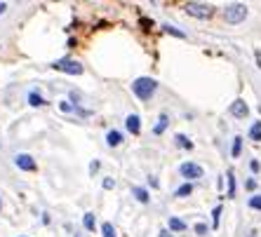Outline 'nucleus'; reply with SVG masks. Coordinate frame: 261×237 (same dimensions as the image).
<instances>
[{
  "instance_id": "15",
  "label": "nucleus",
  "mask_w": 261,
  "mask_h": 237,
  "mask_svg": "<svg viewBox=\"0 0 261 237\" xmlns=\"http://www.w3.org/2000/svg\"><path fill=\"white\" fill-rule=\"evenodd\" d=\"M29 104L31 106H47V101H45L38 92H31V94H29Z\"/></svg>"
},
{
  "instance_id": "34",
  "label": "nucleus",
  "mask_w": 261,
  "mask_h": 237,
  "mask_svg": "<svg viewBox=\"0 0 261 237\" xmlns=\"http://www.w3.org/2000/svg\"><path fill=\"white\" fill-rule=\"evenodd\" d=\"M247 237H259V235H256V230H249V232H247Z\"/></svg>"
},
{
  "instance_id": "26",
  "label": "nucleus",
  "mask_w": 261,
  "mask_h": 237,
  "mask_svg": "<svg viewBox=\"0 0 261 237\" xmlns=\"http://www.w3.org/2000/svg\"><path fill=\"white\" fill-rule=\"evenodd\" d=\"M99 167H101V164H99V160H94V162L90 164V174H97V171H99Z\"/></svg>"
},
{
  "instance_id": "21",
  "label": "nucleus",
  "mask_w": 261,
  "mask_h": 237,
  "mask_svg": "<svg viewBox=\"0 0 261 237\" xmlns=\"http://www.w3.org/2000/svg\"><path fill=\"white\" fill-rule=\"evenodd\" d=\"M101 235L103 237H116V230H113V223H101Z\"/></svg>"
},
{
  "instance_id": "14",
  "label": "nucleus",
  "mask_w": 261,
  "mask_h": 237,
  "mask_svg": "<svg viewBox=\"0 0 261 237\" xmlns=\"http://www.w3.org/2000/svg\"><path fill=\"white\" fill-rule=\"evenodd\" d=\"M83 225H85V230L94 232V228H97V221H94V214H85V216H83Z\"/></svg>"
},
{
  "instance_id": "8",
  "label": "nucleus",
  "mask_w": 261,
  "mask_h": 237,
  "mask_svg": "<svg viewBox=\"0 0 261 237\" xmlns=\"http://www.w3.org/2000/svg\"><path fill=\"white\" fill-rule=\"evenodd\" d=\"M125 127H127L129 134H134V136H137V134L141 132V120H139V115H137V113H132V115L125 117Z\"/></svg>"
},
{
  "instance_id": "12",
  "label": "nucleus",
  "mask_w": 261,
  "mask_h": 237,
  "mask_svg": "<svg viewBox=\"0 0 261 237\" xmlns=\"http://www.w3.org/2000/svg\"><path fill=\"white\" fill-rule=\"evenodd\" d=\"M167 225H170L172 232H184V230H186V223H184L181 219H176V216H172V219L167 221Z\"/></svg>"
},
{
  "instance_id": "29",
  "label": "nucleus",
  "mask_w": 261,
  "mask_h": 237,
  "mask_svg": "<svg viewBox=\"0 0 261 237\" xmlns=\"http://www.w3.org/2000/svg\"><path fill=\"white\" fill-rule=\"evenodd\" d=\"M249 169L256 174V171H259V162H256V160H252V162H249Z\"/></svg>"
},
{
  "instance_id": "13",
  "label": "nucleus",
  "mask_w": 261,
  "mask_h": 237,
  "mask_svg": "<svg viewBox=\"0 0 261 237\" xmlns=\"http://www.w3.org/2000/svg\"><path fill=\"white\" fill-rule=\"evenodd\" d=\"M174 139H176V146H179V148H186V151H191V148H193V143L189 141V136H186V134H176Z\"/></svg>"
},
{
  "instance_id": "33",
  "label": "nucleus",
  "mask_w": 261,
  "mask_h": 237,
  "mask_svg": "<svg viewBox=\"0 0 261 237\" xmlns=\"http://www.w3.org/2000/svg\"><path fill=\"white\" fill-rule=\"evenodd\" d=\"M158 237H172V235H170V232H167V230H163V232H160Z\"/></svg>"
},
{
  "instance_id": "5",
  "label": "nucleus",
  "mask_w": 261,
  "mask_h": 237,
  "mask_svg": "<svg viewBox=\"0 0 261 237\" xmlns=\"http://www.w3.org/2000/svg\"><path fill=\"white\" fill-rule=\"evenodd\" d=\"M179 174H181L186 181H193V179H200L205 171H202L200 164H195V162H184L181 167H179Z\"/></svg>"
},
{
  "instance_id": "4",
  "label": "nucleus",
  "mask_w": 261,
  "mask_h": 237,
  "mask_svg": "<svg viewBox=\"0 0 261 237\" xmlns=\"http://www.w3.org/2000/svg\"><path fill=\"white\" fill-rule=\"evenodd\" d=\"M55 71H61V73H68V75H80L83 73V64L75 59H59L52 64Z\"/></svg>"
},
{
  "instance_id": "6",
  "label": "nucleus",
  "mask_w": 261,
  "mask_h": 237,
  "mask_svg": "<svg viewBox=\"0 0 261 237\" xmlns=\"http://www.w3.org/2000/svg\"><path fill=\"white\" fill-rule=\"evenodd\" d=\"M14 164H17L21 171H36L38 169V164H36V160L31 158L29 153H19L17 158H14Z\"/></svg>"
},
{
  "instance_id": "23",
  "label": "nucleus",
  "mask_w": 261,
  "mask_h": 237,
  "mask_svg": "<svg viewBox=\"0 0 261 237\" xmlns=\"http://www.w3.org/2000/svg\"><path fill=\"white\" fill-rule=\"evenodd\" d=\"M219 221H221V207H214V212H212V225L214 228H219Z\"/></svg>"
},
{
  "instance_id": "1",
  "label": "nucleus",
  "mask_w": 261,
  "mask_h": 237,
  "mask_svg": "<svg viewBox=\"0 0 261 237\" xmlns=\"http://www.w3.org/2000/svg\"><path fill=\"white\" fill-rule=\"evenodd\" d=\"M155 90H158V82H155L153 78H137L132 82L134 97L141 99V101H148V99L155 94Z\"/></svg>"
},
{
  "instance_id": "36",
  "label": "nucleus",
  "mask_w": 261,
  "mask_h": 237,
  "mask_svg": "<svg viewBox=\"0 0 261 237\" xmlns=\"http://www.w3.org/2000/svg\"><path fill=\"white\" fill-rule=\"evenodd\" d=\"M21 237H24V235H21Z\"/></svg>"
},
{
  "instance_id": "28",
  "label": "nucleus",
  "mask_w": 261,
  "mask_h": 237,
  "mask_svg": "<svg viewBox=\"0 0 261 237\" xmlns=\"http://www.w3.org/2000/svg\"><path fill=\"white\" fill-rule=\"evenodd\" d=\"M245 188H247V190H254V188H256V181H254V179H247V183H245Z\"/></svg>"
},
{
  "instance_id": "19",
  "label": "nucleus",
  "mask_w": 261,
  "mask_h": 237,
  "mask_svg": "<svg viewBox=\"0 0 261 237\" xmlns=\"http://www.w3.org/2000/svg\"><path fill=\"white\" fill-rule=\"evenodd\" d=\"M193 193V186H191V183H184V186H179V188H176V197H189V195Z\"/></svg>"
},
{
  "instance_id": "11",
  "label": "nucleus",
  "mask_w": 261,
  "mask_h": 237,
  "mask_svg": "<svg viewBox=\"0 0 261 237\" xmlns=\"http://www.w3.org/2000/svg\"><path fill=\"white\" fill-rule=\"evenodd\" d=\"M167 125H170V117L163 113V115L158 117V122H155V127H153V134H155V136H160V134L167 129Z\"/></svg>"
},
{
  "instance_id": "16",
  "label": "nucleus",
  "mask_w": 261,
  "mask_h": 237,
  "mask_svg": "<svg viewBox=\"0 0 261 237\" xmlns=\"http://www.w3.org/2000/svg\"><path fill=\"white\" fill-rule=\"evenodd\" d=\"M240 153H243V139L236 136V139H233V146H231V155L233 158H240Z\"/></svg>"
},
{
  "instance_id": "3",
  "label": "nucleus",
  "mask_w": 261,
  "mask_h": 237,
  "mask_svg": "<svg viewBox=\"0 0 261 237\" xmlns=\"http://www.w3.org/2000/svg\"><path fill=\"white\" fill-rule=\"evenodd\" d=\"M245 17H247V7H245L243 3H231V5H226L224 19L228 24H240V21H245Z\"/></svg>"
},
{
  "instance_id": "20",
  "label": "nucleus",
  "mask_w": 261,
  "mask_h": 237,
  "mask_svg": "<svg viewBox=\"0 0 261 237\" xmlns=\"http://www.w3.org/2000/svg\"><path fill=\"white\" fill-rule=\"evenodd\" d=\"M163 31H165V33H170V36H174V38H186V33H184V31L174 28V26H170V24H163Z\"/></svg>"
},
{
  "instance_id": "30",
  "label": "nucleus",
  "mask_w": 261,
  "mask_h": 237,
  "mask_svg": "<svg viewBox=\"0 0 261 237\" xmlns=\"http://www.w3.org/2000/svg\"><path fill=\"white\" fill-rule=\"evenodd\" d=\"M148 183H151L153 188H158V186H160V183H158V179H155V176H148Z\"/></svg>"
},
{
  "instance_id": "25",
  "label": "nucleus",
  "mask_w": 261,
  "mask_h": 237,
  "mask_svg": "<svg viewBox=\"0 0 261 237\" xmlns=\"http://www.w3.org/2000/svg\"><path fill=\"white\" fill-rule=\"evenodd\" d=\"M59 108H61V110H64V113H68V110H75V108H78V106H73V104H68V101H61V104H59Z\"/></svg>"
},
{
  "instance_id": "24",
  "label": "nucleus",
  "mask_w": 261,
  "mask_h": 237,
  "mask_svg": "<svg viewBox=\"0 0 261 237\" xmlns=\"http://www.w3.org/2000/svg\"><path fill=\"white\" fill-rule=\"evenodd\" d=\"M207 230H210V228H207L205 223H195V232H198V235H207Z\"/></svg>"
},
{
  "instance_id": "9",
  "label": "nucleus",
  "mask_w": 261,
  "mask_h": 237,
  "mask_svg": "<svg viewBox=\"0 0 261 237\" xmlns=\"http://www.w3.org/2000/svg\"><path fill=\"white\" fill-rule=\"evenodd\" d=\"M132 195H134V200L141 202V204H148V202H151V195H148V190L139 188V186H132Z\"/></svg>"
},
{
  "instance_id": "2",
  "label": "nucleus",
  "mask_w": 261,
  "mask_h": 237,
  "mask_svg": "<svg viewBox=\"0 0 261 237\" xmlns=\"http://www.w3.org/2000/svg\"><path fill=\"white\" fill-rule=\"evenodd\" d=\"M184 10L195 19H210L214 14V5H210V3H186Z\"/></svg>"
},
{
  "instance_id": "7",
  "label": "nucleus",
  "mask_w": 261,
  "mask_h": 237,
  "mask_svg": "<svg viewBox=\"0 0 261 237\" xmlns=\"http://www.w3.org/2000/svg\"><path fill=\"white\" fill-rule=\"evenodd\" d=\"M231 115H236V117H240V120H245V117L249 115V108H247V104H245L243 99H236V101H233L231 104Z\"/></svg>"
},
{
  "instance_id": "18",
  "label": "nucleus",
  "mask_w": 261,
  "mask_h": 237,
  "mask_svg": "<svg viewBox=\"0 0 261 237\" xmlns=\"http://www.w3.org/2000/svg\"><path fill=\"white\" fill-rule=\"evenodd\" d=\"M249 139H252V141H261V122H254V125L249 127Z\"/></svg>"
},
{
  "instance_id": "27",
  "label": "nucleus",
  "mask_w": 261,
  "mask_h": 237,
  "mask_svg": "<svg viewBox=\"0 0 261 237\" xmlns=\"http://www.w3.org/2000/svg\"><path fill=\"white\" fill-rule=\"evenodd\" d=\"M113 186H116V181H113V179H103V188H106V190H111Z\"/></svg>"
},
{
  "instance_id": "22",
  "label": "nucleus",
  "mask_w": 261,
  "mask_h": 237,
  "mask_svg": "<svg viewBox=\"0 0 261 237\" xmlns=\"http://www.w3.org/2000/svg\"><path fill=\"white\" fill-rule=\"evenodd\" d=\"M247 204H249L252 209H256V212H261V195H252Z\"/></svg>"
},
{
  "instance_id": "35",
  "label": "nucleus",
  "mask_w": 261,
  "mask_h": 237,
  "mask_svg": "<svg viewBox=\"0 0 261 237\" xmlns=\"http://www.w3.org/2000/svg\"><path fill=\"white\" fill-rule=\"evenodd\" d=\"M73 237H83V235H80V232H75V235H73Z\"/></svg>"
},
{
  "instance_id": "32",
  "label": "nucleus",
  "mask_w": 261,
  "mask_h": 237,
  "mask_svg": "<svg viewBox=\"0 0 261 237\" xmlns=\"http://www.w3.org/2000/svg\"><path fill=\"white\" fill-rule=\"evenodd\" d=\"M256 66L261 68V49H256Z\"/></svg>"
},
{
  "instance_id": "31",
  "label": "nucleus",
  "mask_w": 261,
  "mask_h": 237,
  "mask_svg": "<svg viewBox=\"0 0 261 237\" xmlns=\"http://www.w3.org/2000/svg\"><path fill=\"white\" fill-rule=\"evenodd\" d=\"M7 7H10L7 3H0V14H5V12H7Z\"/></svg>"
},
{
  "instance_id": "17",
  "label": "nucleus",
  "mask_w": 261,
  "mask_h": 237,
  "mask_svg": "<svg viewBox=\"0 0 261 237\" xmlns=\"http://www.w3.org/2000/svg\"><path fill=\"white\" fill-rule=\"evenodd\" d=\"M226 179H228V195H226V197H236V174H233V171H228V174H226Z\"/></svg>"
},
{
  "instance_id": "10",
  "label": "nucleus",
  "mask_w": 261,
  "mask_h": 237,
  "mask_svg": "<svg viewBox=\"0 0 261 237\" xmlns=\"http://www.w3.org/2000/svg\"><path fill=\"white\" fill-rule=\"evenodd\" d=\"M106 143H109L111 148H116L122 143V132H118V129H111L109 134H106Z\"/></svg>"
}]
</instances>
